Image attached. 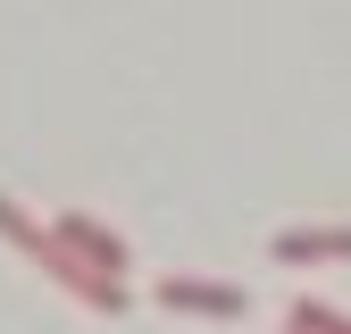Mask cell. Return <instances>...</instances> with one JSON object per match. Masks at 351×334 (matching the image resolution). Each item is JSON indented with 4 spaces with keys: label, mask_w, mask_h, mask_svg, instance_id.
<instances>
[{
    "label": "cell",
    "mask_w": 351,
    "mask_h": 334,
    "mask_svg": "<svg viewBox=\"0 0 351 334\" xmlns=\"http://www.w3.org/2000/svg\"><path fill=\"white\" fill-rule=\"evenodd\" d=\"M159 301H167V309H201V318H243V292H226V284H184V276H167Z\"/></svg>",
    "instance_id": "obj_1"
},
{
    "label": "cell",
    "mask_w": 351,
    "mask_h": 334,
    "mask_svg": "<svg viewBox=\"0 0 351 334\" xmlns=\"http://www.w3.org/2000/svg\"><path fill=\"white\" fill-rule=\"evenodd\" d=\"M59 242H75V250H93V259H101L109 276L125 268V242H117V234H101V226H84V218H67V226H59Z\"/></svg>",
    "instance_id": "obj_2"
},
{
    "label": "cell",
    "mask_w": 351,
    "mask_h": 334,
    "mask_svg": "<svg viewBox=\"0 0 351 334\" xmlns=\"http://www.w3.org/2000/svg\"><path fill=\"white\" fill-rule=\"evenodd\" d=\"M276 259H351V234H285Z\"/></svg>",
    "instance_id": "obj_3"
},
{
    "label": "cell",
    "mask_w": 351,
    "mask_h": 334,
    "mask_svg": "<svg viewBox=\"0 0 351 334\" xmlns=\"http://www.w3.org/2000/svg\"><path fill=\"white\" fill-rule=\"evenodd\" d=\"M293 334H351V318H326V309H293Z\"/></svg>",
    "instance_id": "obj_4"
}]
</instances>
